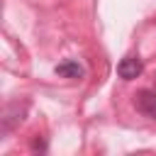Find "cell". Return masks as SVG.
<instances>
[{
	"label": "cell",
	"mask_w": 156,
	"mask_h": 156,
	"mask_svg": "<svg viewBox=\"0 0 156 156\" xmlns=\"http://www.w3.org/2000/svg\"><path fill=\"white\" fill-rule=\"evenodd\" d=\"M24 112H27V102L20 105V100H15V102H10V105L5 107V112H2V117H0V127H2V134H5V136H7L15 127H20V122L24 119Z\"/></svg>",
	"instance_id": "cell-1"
},
{
	"label": "cell",
	"mask_w": 156,
	"mask_h": 156,
	"mask_svg": "<svg viewBox=\"0 0 156 156\" xmlns=\"http://www.w3.org/2000/svg\"><path fill=\"white\" fill-rule=\"evenodd\" d=\"M134 107H136L144 117L156 119V90H151V88L139 90V93L134 95Z\"/></svg>",
	"instance_id": "cell-2"
},
{
	"label": "cell",
	"mask_w": 156,
	"mask_h": 156,
	"mask_svg": "<svg viewBox=\"0 0 156 156\" xmlns=\"http://www.w3.org/2000/svg\"><path fill=\"white\" fill-rule=\"evenodd\" d=\"M141 71H144V63H141L139 56H124L117 63V76L122 80H134V78L141 76Z\"/></svg>",
	"instance_id": "cell-3"
},
{
	"label": "cell",
	"mask_w": 156,
	"mask_h": 156,
	"mask_svg": "<svg viewBox=\"0 0 156 156\" xmlns=\"http://www.w3.org/2000/svg\"><path fill=\"white\" fill-rule=\"evenodd\" d=\"M54 71H56L61 78H71V80H80V78L85 76V68H83L78 61H73V58H66V61L56 63Z\"/></svg>",
	"instance_id": "cell-4"
},
{
	"label": "cell",
	"mask_w": 156,
	"mask_h": 156,
	"mask_svg": "<svg viewBox=\"0 0 156 156\" xmlns=\"http://www.w3.org/2000/svg\"><path fill=\"white\" fill-rule=\"evenodd\" d=\"M32 149H34V151H46V144L39 141V139H34V141H32Z\"/></svg>",
	"instance_id": "cell-5"
}]
</instances>
